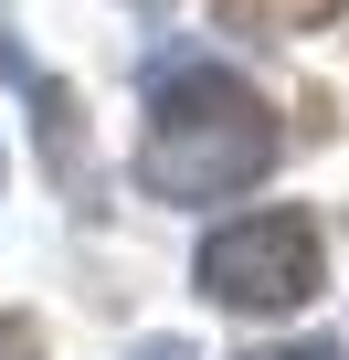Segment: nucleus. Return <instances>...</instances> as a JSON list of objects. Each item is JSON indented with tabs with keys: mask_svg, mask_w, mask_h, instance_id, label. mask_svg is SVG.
<instances>
[{
	"mask_svg": "<svg viewBox=\"0 0 349 360\" xmlns=\"http://www.w3.org/2000/svg\"><path fill=\"white\" fill-rule=\"evenodd\" d=\"M138 360H191V349H180V339H148V349H138Z\"/></svg>",
	"mask_w": 349,
	"mask_h": 360,
	"instance_id": "5",
	"label": "nucleus"
},
{
	"mask_svg": "<svg viewBox=\"0 0 349 360\" xmlns=\"http://www.w3.org/2000/svg\"><path fill=\"white\" fill-rule=\"evenodd\" d=\"M349 0H223V32L244 43H286V32H328Z\"/></svg>",
	"mask_w": 349,
	"mask_h": 360,
	"instance_id": "3",
	"label": "nucleus"
},
{
	"mask_svg": "<svg viewBox=\"0 0 349 360\" xmlns=\"http://www.w3.org/2000/svg\"><path fill=\"white\" fill-rule=\"evenodd\" d=\"M317 286H328V244L307 212H233L202 244V297L233 318H296Z\"/></svg>",
	"mask_w": 349,
	"mask_h": 360,
	"instance_id": "2",
	"label": "nucleus"
},
{
	"mask_svg": "<svg viewBox=\"0 0 349 360\" xmlns=\"http://www.w3.org/2000/svg\"><path fill=\"white\" fill-rule=\"evenodd\" d=\"M0 360H43V328L32 318H0Z\"/></svg>",
	"mask_w": 349,
	"mask_h": 360,
	"instance_id": "4",
	"label": "nucleus"
},
{
	"mask_svg": "<svg viewBox=\"0 0 349 360\" xmlns=\"http://www.w3.org/2000/svg\"><path fill=\"white\" fill-rule=\"evenodd\" d=\"M275 169V106L223 75V64H191L169 75L148 127H138V180L159 202H223V191H254Z\"/></svg>",
	"mask_w": 349,
	"mask_h": 360,
	"instance_id": "1",
	"label": "nucleus"
}]
</instances>
